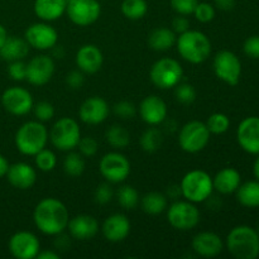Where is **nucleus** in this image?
<instances>
[{
    "mask_svg": "<svg viewBox=\"0 0 259 259\" xmlns=\"http://www.w3.org/2000/svg\"><path fill=\"white\" fill-rule=\"evenodd\" d=\"M33 222L40 233L55 237L67 229L70 214L62 201L55 197H46L35 205Z\"/></svg>",
    "mask_w": 259,
    "mask_h": 259,
    "instance_id": "1",
    "label": "nucleus"
},
{
    "mask_svg": "<svg viewBox=\"0 0 259 259\" xmlns=\"http://www.w3.org/2000/svg\"><path fill=\"white\" fill-rule=\"evenodd\" d=\"M177 52L187 62L200 65L211 55V42L205 33L189 29L177 37Z\"/></svg>",
    "mask_w": 259,
    "mask_h": 259,
    "instance_id": "2",
    "label": "nucleus"
},
{
    "mask_svg": "<svg viewBox=\"0 0 259 259\" xmlns=\"http://www.w3.org/2000/svg\"><path fill=\"white\" fill-rule=\"evenodd\" d=\"M227 249L237 259H255L259 257V234L249 225L233 228L225 240Z\"/></svg>",
    "mask_w": 259,
    "mask_h": 259,
    "instance_id": "3",
    "label": "nucleus"
},
{
    "mask_svg": "<svg viewBox=\"0 0 259 259\" xmlns=\"http://www.w3.org/2000/svg\"><path fill=\"white\" fill-rule=\"evenodd\" d=\"M50 133L38 120L25 121L15 133V147L24 156H35L47 146Z\"/></svg>",
    "mask_w": 259,
    "mask_h": 259,
    "instance_id": "4",
    "label": "nucleus"
},
{
    "mask_svg": "<svg viewBox=\"0 0 259 259\" xmlns=\"http://www.w3.org/2000/svg\"><path fill=\"white\" fill-rule=\"evenodd\" d=\"M182 197L194 204L207 201L214 191L212 177L202 169H192L181 180Z\"/></svg>",
    "mask_w": 259,
    "mask_h": 259,
    "instance_id": "5",
    "label": "nucleus"
},
{
    "mask_svg": "<svg viewBox=\"0 0 259 259\" xmlns=\"http://www.w3.org/2000/svg\"><path fill=\"white\" fill-rule=\"evenodd\" d=\"M184 76V68L181 63L175 58L164 57L152 65L149 71V78L156 88L161 90H168L181 82Z\"/></svg>",
    "mask_w": 259,
    "mask_h": 259,
    "instance_id": "6",
    "label": "nucleus"
},
{
    "mask_svg": "<svg viewBox=\"0 0 259 259\" xmlns=\"http://www.w3.org/2000/svg\"><path fill=\"white\" fill-rule=\"evenodd\" d=\"M51 143L62 152H70L77 147L81 139V129L77 121L72 118L58 119L50 131Z\"/></svg>",
    "mask_w": 259,
    "mask_h": 259,
    "instance_id": "7",
    "label": "nucleus"
},
{
    "mask_svg": "<svg viewBox=\"0 0 259 259\" xmlns=\"http://www.w3.org/2000/svg\"><path fill=\"white\" fill-rule=\"evenodd\" d=\"M200 210L196 204L187 200H176L167 207V220L174 229L187 232L200 223Z\"/></svg>",
    "mask_w": 259,
    "mask_h": 259,
    "instance_id": "8",
    "label": "nucleus"
},
{
    "mask_svg": "<svg viewBox=\"0 0 259 259\" xmlns=\"http://www.w3.org/2000/svg\"><path fill=\"white\" fill-rule=\"evenodd\" d=\"M211 133L206 124L200 120H191L179 132V144L186 153H199L209 144Z\"/></svg>",
    "mask_w": 259,
    "mask_h": 259,
    "instance_id": "9",
    "label": "nucleus"
},
{
    "mask_svg": "<svg viewBox=\"0 0 259 259\" xmlns=\"http://www.w3.org/2000/svg\"><path fill=\"white\" fill-rule=\"evenodd\" d=\"M101 176L110 184H121L129 177L132 166L129 159L119 152H109L99 162Z\"/></svg>",
    "mask_w": 259,
    "mask_h": 259,
    "instance_id": "10",
    "label": "nucleus"
},
{
    "mask_svg": "<svg viewBox=\"0 0 259 259\" xmlns=\"http://www.w3.org/2000/svg\"><path fill=\"white\" fill-rule=\"evenodd\" d=\"M214 72L219 80L230 86L239 83L242 76V62L239 57L232 51H220L212 61Z\"/></svg>",
    "mask_w": 259,
    "mask_h": 259,
    "instance_id": "11",
    "label": "nucleus"
},
{
    "mask_svg": "<svg viewBox=\"0 0 259 259\" xmlns=\"http://www.w3.org/2000/svg\"><path fill=\"white\" fill-rule=\"evenodd\" d=\"M66 14L73 24L88 27L100 18L101 5L98 0H70L67 2Z\"/></svg>",
    "mask_w": 259,
    "mask_h": 259,
    "instance_id": "12",
    "label": "nucleus"
},
{
    "mask_svg": "<svg viewBox=\"0 0 259 259\" xmlns=\"http://www.w3.org/2000/svg\"><path fill=\"white\" fill-rule=\"evenodd\" d=\"M2 104L12 115H25L33 109V96L27 89L13 86L7 89L2 95Z\"/></svg>",
    "mask_w": 259,
    "mask_h": 259,
    "instance_id": "13",
    "label": "nucleus"
},
{
    "mask_svg": "<svg viewBox=\"0 0 259 259\" xmlns=\"http://www.w3.org/2000/svg\"><path fill=\"white\" fill-rule=\"evenodd\" d=\"M24 38L29 47L38 51H48L57 45L58 33L48 23H34L27 28Z\"/></svg>",
    "mask_w": 259,
    "mask_h": 259,
    "instance_id": "14",
    "label": "nucleus"
},
{
    "mask_svg": "<svg viewBox=\"0 0 259 259\" xmlns=\"http://www.w3.org/2000/svg\"><path fill=\"white\" fill-rule=\"evenodd\" d=\"M10 254L17 259L37 258L40 250V243L37 235L30 232H17L8 243Z\"/></svg>",
    "mask_w": 259,
    "mask_h": 259,
    "instance_id": "15",
    "label": "nucleus"
},
{
    "mask_svg": "<svg viewBox=\"0 0 259 259\" xmlns=\"http://www.w3.org/2000/svg\"><path fill=\"white\" fill-rule=\"evenodd\" d=\"M55 73V61L48 55H38L27 63L25 80L34 86H43L51 81Z\"/></svg>",
    "mask_w": 259,
    "mask_h": 259,
    "instance_id": "16",
    "label": "nucleus"
},
{
    "mask_svg": "<svg viewBox=\"0 0 259 259\" xmlns=\"http://www.w3.org/2000/svg\"><path fill=\"white\" fill-rule=\"evenodd\" d=\"M237 141L247 153L259 154V116H248L240 121L237 129Z\"/></svg>",
    "mask_w": 259,
    "mask_h": 259,
    "instance_id": "17",
    "label": "nucleus"
},
{
    "mask_svg": "<svg viewBox=\"0 0 259 259\" xmlns=\"http://www.w3.org/2000/svg\"><path fill=\"white\" fill-rule=\"evenodd\" d=\"M110 114V108L105 99L100 96H91L86 99L78 108L81 121L89 125H98L104 123Z\"/></svg>",
    "mask_w": 259,
    "mask_h": 259,
    "instance_id": "18",
    "label": "nucleus"
},
{
    "mask_svg": "<svg viewBox=\"0 0 259 259\" xmlns=\"http://www.w3.org/2000/svg\"><path fill=\"white\" fill-rule=\"evenodd\" d=\"M139 115L149 126L159 125L167 119L166 103L157 95L146 96L139 104Z\"/></svg>",
    "mask_w": 259,
    "mask_h": 259,
    "instance_id": "19",
    "label": "nucleus"
},
{
    "mask_svg": "<svg viewBox=\"0 0 259 259\" xmlns=\"http://www.w3.org/2000/svg\"><path fill=\"white\" fill-rule=\"evenodd\" d=\"M131 220L128 217L120 212L110 215L106 218L101 227V232H103L104 238L110 243H120L131 233Z\"/></svg>",
    "mask_w": 259,
    "mask_h": 259,
    "instance_id": "20",
    "label": "nucleus"
},
{
    "mask_svg": "<svg viewBox=\"0 0 259 259\" xmlns=\"http://www.w3.org/2000/svg\"><path fill=\"white\" fill-rule=\"evenodd\" d=\"M191 247L192 250L200 257L214 258L223 252L224 242L217 233L201 232L195 235Z\"/></svg>",
    "mask_w": 259,
    "mask_h": 259,
    "instance_id": "21",
    "label": "nucleus"
},
{
    "mask_svg": "<svg viewBox=\"0 0 259 259\" xmlns=\"http://www.w3.org/2000/svg\"><path fill=\"white\" fill-rule=\"evenodd\" d=\"M76 66L83 73L93 75L100 71L104 63V56L100 48L95 45H83L78 48L75 57Z\"/></svg>",
    "mask_w": 259,
    "mask_h": 259,
    "instance_id": "22",
    "label": "nucleus"
},
{
    "mask_svg": "<svg viewBox=\"0 0 259 259\" xmlns=\"http://www.w3.org/2000/svg\"><path fill=\"white\" fill-rule=\"evenodd\" d=\"M71 238L80 242L90 240L98 234L99 223L93 215L81 214L70 219L67 225Z\"/></svg>",
    "mask_w": 259,
    "mask_h": 259,
    "instance_id": "23",
    "label": "nucleus"
},
{
    "mask_svg": "<svg viewBox=\"0 0 259 259\" xmlns=\"http://www.w3.org/2000/svg\"><path fill=\"white\" fill-rule=\"evenodd\" d=\"M9 184L18 190H29L37 181V171L34 167L24 162L10 164L7 172Z\"/></svg>",
    "mask_w": 259,
    "mask_h": 259,
    "instance_id": "24",
    "label": "nucleus"
},
{
    "mask_svg": "<svg viewBox=\"0 0 259 259\" xmlns=\"http://www.w3.org/2000/svg\"><path fill=\"white\" fill-rule=\"evenodd\" d=\"M67 0H35L33 9L43 22H53L66 13Z\"/></svg>",
    "mask_w": 259,
    "mask_h": 259,
    "instance_id": "25",
    "label": "nucleus"
},
{
    "mask_svg": "<svg viewBox=\"0 0 259 259\" xmlns=\"http://www.w3.org/2000/svg\"><path fill=\"white\" fill-rule=\"evenodd\" d=\"M212 184H214V190H217L219 194H234L242 184V176L235 168L227 167V168L220 169L215 175V177L212 179Z\"/></svg>",
    "mask_w": 259,
    "mask_h": 259,
    "instance_id": "26",
    "label": "nucleus"
},
{
    "mask_svg": "<svg viewBox=\"0 0 259 259\" xmlns=\"http://www.w3.org/2000/svg\"><path fill=\"white\" fill-rule=\"evenodd\" d=\"M28 53H29V45L25 38L14 37V35L13 37L8 35L4 45L0 48V57L8 62L24 60Z\"/></svg>",
    "mask_w": 259,
    "mask_h": 259,
    "instance_id": "27",
    "label": "nucleus"
},
{
    "mask_svg": "<svg viewBox=\"0 0 259 259\" xmlns=\"http://www.w3.org/2000/svg\"><path fill=\"white\" fill-rule=\"evenodd\" d=\"M177 35L172 29L166 27H159L152 30L148 35V46L157 52L168 51L176 45Z\"/></svg>",
    "mask_w": 259,
    "mask_h": 259,
    "instance_id": "28",
    "label": "nucleus"
},
{
    "mask_svg": "<svg viewBox=\"0 0 259 259\" xmlns=\"http://www.w3.org/2000/svg\"><path fill=\"white\" fill-rule=\"evenodd\" d=\"M142 210L148 215H159L168 207V199L164 194L152 191L144 195L139 201Z\"/></svg>",
    "mask_w": 259,
    "mask_h": 259,
    "instance_id": "29",
    "label": "nucleus"
},
{
    "mask_svg": "<svg viewBox=\"0 0 259 259\" xmlns=\"http://www.w3.org/2000/svg\"><path fill=\"white\" fill-rule=\"evenodd\" d=\"M235 194H237L238 201L244 207H249V209L259 207V181L257 180L240 184Z\"/></svg>",
    "mask_w": 259,
    "mask_h": 259,
    "instance_id": "30",
    "label": "nucleus"
},
{
    "mask_svg": "<svg viewBox=\"0 0 259 259\" xmlns=\"http://www.w3.org/2000/svg\"><path fill=\"white\" fill-rule=\"evenodd\" d=\"M105 139L115 149H124L131 143V133L123 125L114 124L105 132Z\"/></svg>",
    "mask_w": 259,
    "mask_h": 259,
    "instance_id": "31",
    "label": "nucleus"
},
{
    "mask_svg": "<svg viewBox=\"0 0 259 259\" xmlns=\"http://www.w3.org/2000/svg\"><path fill=\"white\" fill-rule=\"evenodd\" d=\"M142 149L147 153H154L158 151L163 143V133L161 129L156 128L154 125H151L147 131L143 132L141 139H139Z\"/></svg>",
    "mask_w": 259,
    "mask_h": 259,
    "instance_id": "32",
    "label": "nucleus"
},
{
    "mask_svg": "<svg viewBox=\"0 0 259 259\" xmlns=\"http://www.w3.org/2000/svg\"><path fill=\"white\" fill-rule=\"evenodd\" d=\"M120 9L126 19L139 20L148 12V4L146 0H123Z\"/></svg>",
    "mask_w": 259,
    "mask_h": 259,
    "instance_id": "33",
    "label": "nucleus"
},
{
    "mask_svg": "<svg viewBox=\"0 0 259 259\" xmlns=\"http://www.w3.org/2000/svg\"><path fill=\"white\" fill-rule=\"evenodd\" d=\"M116 200L118 204L125 210H134L139 205V194L131 185H123L116 191Z\"/></svg>",
    "mask_w": 259,
    "mask_h": 259,
    "instance_id": "34",
    "label": "nucleus"
},
{
    "mask_svg": "<svg viewBox=\"0 0 259 259\" xmlns=\"http://www.w3.org/2000/svg\"><path fill=\"white\" fill-rule=\"evenodd\" d=\"M85 159L81 153L70 151V153L63 159V171L67 176L78 177L85 171Z\"/></svg>",
    "mask_w": 259,
    "mask_h": 259,
    "instance_id": "35",
    "label": "nucleus"
},
{
    "mask_svg": "<svg viewBox=\"0 0 259 259\" xmlns=\"http://www.w3.org/2000/svg\"><path fill=\"white\" fill-rule=\"evenodd\" d=\"M206 126L211 134H224L229 131L230 128V119L229 116L223 113H214L207 118Z\"/></svg>",
    "mask_w": 259,
    "mask_h": 259,
    "instance_id": "36",
    "label": "nucleus"
},
{
    "mask_svg": "<svg viewBox=\"0 0 259 259\" xmlns=\"http://www.w3.org/2000/svg\"><path fill=\"white\" fill-rule=\"evenodd\" d=\"M35 166L42 172H51L57 166V157L50 149L43 148L34 156Z\"/></svg>",
    "mask_w": 259,
    "mask_h": 259,
    "instance_id": "37",
    "label": "nucleus"
},
{
    "mask_svg": "<svg viewBox=\"0 0 259 259\" xmlns=\"http://www.w3.org/2000/svg\"><path fill=\"white\" fill-rule=\"evenodd\" d=\"M175 96L179 103L189 105L196 100V90L191 83L180 82L175 86Z\"/></svg>",
    "mask_w": 259,
    "mask_h": 259,
    "instance_id": "38",
    "label": "nucleus"
},
{
    "mask_svg": "<svg viewBox=\"0 0 259 259\" xmlns=\"http://www.w3.org/2000/svg\"><path fill=\"white\" fill-rule=\"evenodd\" d=\"M32 110L34 113L35 120L40 121V123L52 120L55 116V106L48 101H39V103L34 104Z\"/></svg>",
    "mask_w": 259,
    "mask_h": 259,
    "instance_id": "39",
    "label": "nucleus"
},
{
    "mask_svg": "<svg viewBox=\"0 0 259 259\" xmlns=\"http://www.w3.org/2000/svg\"><path fill=\"white\" fill-rule=\"evenodd\" d=\"M194 15L200 23H210L215 18V8L210 3H199L195 8Z\"/></svg>",
    "mask_w": 259,
    "mask_h": 259,
    "instance_id": "40",
    "label": "nucleus"
},
{
    "mask_svg": "<svg viewBox=\"0 0 259 259\" xmlns=\"http://www.w3.org/2000/svg\"><path fill=\"white\" fill-rule=\"evenodd\" d=\"M114 197V190L110 186V182H105V184H100L95 190L94 194V200L96 204L99 205H106L113 200Z\"/></svg>",
    "mask_w": 259,
    "mask_h": 259,
    "instance_id": "41",
    "label": "nucleus"
},
{
    "mask_svg": "<svg viewBox=\"0 0 259 259\" xmlns=\"http://www.w3.org/2000/svg\"><path fill=\"white\" fill-rule=\"evenodd\" d=\"M113 110L116 116H119L120 119H124V120L134 118L137 114L136 105L133 103H131V101H119V103H116L114 105Z\"/></svg>",
    "mask_w": 259,
    "mask_h": 259,
    "instance_id": "42",
    "label": "nucleus"
},
{
    "mask_svg": "<svg viewBox=\"0 0 259 259\" xmlns=\"http://www.w3.org/2000/svg\"><path fill=\"white\" fill-rule=\"evenodd\" d=\"M78 151L83 157H93L98 153L99 143L93 137H81L77 144Z\"/></svg>",
    "mask_w": 259,
    "mask_h": 259,
    "instance_id": "43",
    "label": "nucleus"
},
{
    "mask_svg": "<svg viewBox=\"0 0 259 259\" xmlns=\"http://www.w3.org/2000/svg\"><path fill=\"white\" fill-rule=\"evenodd\" d=\"M8 75L14 81L25 80V76H27V63L23 60L9 62V66H8Z\"/></svg>",
    "mask_w": 259,
    "mask_h": 259,
    "instance_id": "44",
    "label": "nucleus"
},
{
    "mask_svg": "<svg viewBox=\"0 0 259 259\" xmlns=\"http://www.w3.org/2000/svg\"><path fill=\"white\" fill-rule=\"evenodd\" d=\"M197 4H199V0H171L172 9L177 14L186 15V17L194 14V10Z\"/></svg>",
    "mask_w": 259,
    "mask_h": 259,
    "instance_id": "45",
    "label": "nucleus"
},
{
    "mask_svg": "<svg viewBox=\"0 0 259 259\" xmlns=\"http://www.w3.org/2000/svg\"><path fill=\"white\" fill-rule=\"evenodd\" d=\"M85 83V76L81 70H73L66 75V85L72 90H78Z\"/></svg>",
    "mask_w": 259,
    "mask_h": 259,
    "instance_id": "46",
    "label": "nucleus"
},
{
    "mask_svg": "<svg viewBox=\"0 0 259 259\" xmlns=\"http://www.w3.org/2000/svg\"><path fill=\"white\" fill-rule=\"evenodd\" d=\"M243 51L245 55L253 60H258L259 58V35H252V37L247 38L243 45Z\"/></svg>",
    "mask_w": 259,
    "mask_h": 259,
    "instance_id": "47",
    "label": "nucleus"
},
{
    "mask_svg": "<svg viewBox=\"0 0 259 259\" xmlns=\"http://www.w3.org/2000/svg\"><path fill=\"white\" fill-rule=\"evenodd\" d=\"M190 29V20L187 19L186 15H177L174 20H172V30L175 33H181L186 32Z\"/></svg>",
    "mask_w": 259,
    "mask_h": 259,
    "instance_id": "48",
    "label": "nucleus"
},
{
    "mask_svg": "<svg viewBox=\"0 0 259 259\" xmlns=\"http://www.w3.org/2000/svg\"><path fill=\"white\" fill-rule=\"evenodd\" d=\"M56 239H55V248L57 250H67L70 248V238L67 235H65L63 233H60V234L55 235Z\"/></svg>",
    "mask_w": 259,
    "mask_h": 259,
    "instance_id": "49",
    "label": "nucleus"
},
{
    "mask_svg": "<svg viewBox=\"0 0 259 259\" xmlns=\"http://www.w3.org/2000/svg\"><path fill=\"white\" fill-rule=\"evenodd\" d=\"M215 7L223 12H229L235 7V0H214Z\"/></svg>",
    "mask_w": 259,
    "mask_h": 259,
    "instance_id": "50",
    "label": "nucleus"
},
{
    "mask_svg": "<svg viewBox=\"0 0 259 259\" xmlns=\"http://www.w3.org/2000/svg\"><path fill=\"white\" fill-rule=\"evenodd\" d=\"M166 196H167V199H171V200H177L180 196H182L181 187H180V185H171V186L167 189Z\"/></svg>",
    "mask_w": 259,
    "mask_h": 259,
    "instance_id": "51",
    "label": "nucleus"
},
{
    "mask_svg": "<svg viewBox=\"0 0 259 259\" xmlns=\"http://www.w3.org/2000/svg\"><path fill=\"white\" fill-rule=\"evenodd\" d=\"M38 259H60V254L55 250H39L37 254Z\"/></svg>",
    "mask_w": 259,
    "mask_h": 259,
    "instance_id": "52",
    "label": "nucleus"
},
{
    "mask_svg": "<svg viewBox=\"0 0 259 259\" xmlns=\"http://www.w3.org/2000/svg\"><path fill=\"white\" fill-rule=\"evenodd\" d=\"M9 162H8V159L5 158L3 154H0V179L4 176H7V172L8 169H9Z\"/></svg>",
    "mask_w": 259,
    "mask_h": 259,
    "instance_id": "53",
    "label": "nucleus"
},
{
    "mask_svg": "<svg viewBox=\"0 0 259 259\" xmlns=\"http://www.w3.org/2000/svg\"><path fill=\"white\" fill-rule=\"evenodd\" d=\"M257 158H255L254 163H253V175H254L255 180L259 181V154H257Z\"/></svg>",
    "mask_w": 259,
    "mask_h": 259,
    "instance_id": "54",
    "label": "nucleus"
},
{
    "mask_svg": "<svg viewBox=\"0 0 259 259\" xmlns=\"http://www.w3.org/2000/svg\"><path fill=\"white\" fill-rule=\"evenodd\" d=\"M8 38V33H7V29H5L4 27H3L2 24H0V48H2V46L4 45L5 39Z\"/></svg>",
    "mask_w": 259,
    "mask_h": 259,
    "instance_id": "55",
    "label": "nucleus"
},
{
    "mask_svg": "<svg viewBox=\"0 0 259 259\" xmlns=\"http://www.w3.org/2000/svg\"><path fill=\"white\" fill-rule=\"evenodd\" d=\"M51 50L53 51V55H55L57 58H62L63 57V48L61 47V46L56 45L55 47H52Z\"/></svg>",
    "mask_w": 259,
    "mask_h": 259,
    "instance_id": "56",
    "label": "nucleus"
},
{
    "mask_svg": "<svg viewBox=\"0 0 259 259\" xmlns=\"http://www.w3.org/2000/svg\"><path fill=\"white\" fill-rule=\"evenodd\" d=\"M257 232H258V234H259V227H258V229H257Z\"/></svg>",
    "mask_w": 259,
    "mask_h": 259,
    "instance_id": "57",
    "label": "nucleus"
},
{
    "mask_svg": "<svg viewBox=\"0 0 259 259\" xmlns=\"http://www.w3.org/2000/svg\"><path fill=\"white\" fill-rule=\"evenodd\" d=\"M67 2H70V0H67Z\"/></svg>",
    "mask_w": 259,
    "mask_h": 259,
    "instance_id": "58",
    "label": "nucleus"
}]
</instances>
